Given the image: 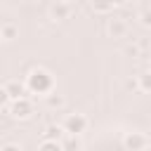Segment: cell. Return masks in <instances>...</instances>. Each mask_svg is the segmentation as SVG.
Instances as JSON below:
<instances>
[{"label": "cell", "mask_w": 151, "mask_h": 151, "mask_svg": "<svg viewBox=\"0 0 151 151\" xmlns=\"http://www.w3.org/2000/svg\"><path fill=\"white\" fill-rule=\"evenodd\" d=\"M26 87L31 94H40V97H47L50 92L57 90V83H54V76L47 71V68H31L28 76H26Z\"/></svg>", "instance_id": "1"}, {"label": "cell", "mask_w": 151, "mask_h": 151, "mask_svg": "<svg viewBox=\"0 0 151 151\" xmlns=\"http://www.w3.org/2000/svg\"><path fill=\"white\" fill-rule=\"evenodd\" d=\"M9 116L14 120H28L33 116V101L28 97H19V99H12L9 104Z\"/></svg>", "instance_id": "2"}, {"label": "cell", "mask_w": 151, "mask_h": 151, "mask_svg": "<svg viewBox=\"0 0 151 151\" xmlns=\"http://www.w3.org/2000/svg\"><path fill=\"white\" fill-rule=\"evenodd\" d=\"M149 144H151L149 137L144 132H139V130H132V132H125L123 134V146L127 151H146Z\"/></svg>", "instance_id": "3"}, {"label": "cell", "mask_w": 151, "mask_h": 151, "mask_svg": "<svg viewBox=\"0 0 151 151\" xmlns=\"http://www.w3.org/2000/svg\"><path fill=\"white\" fill-rule=\"evenodd\" d=\"M61 125H64L66 134H83L87 130V118L83 113H66V118H64Z\"/></svg>", "instance_id": "4"}, {"label": "cell", "mask_w": 151, "mask_h": 151, "mask_svg": "<svg viewBox=\"0 0 151 151\" xmlns=\"http://www.w3.org/2000/svg\"><path fill=\"white\" fill-rule=\"evenodd\" d=\"M2 90H5L12 99H19V97H28V94H31L28 87H26V80H17V78L7 80V83L2 85Z\"/></svg>", "instance_id": "5"}, {"label": "cell", "mask_w": 151, "mask_h": 151, "mask_svg": "<svg viewBox=\"0 0 151 151\" xmlns=\"http://www.w3.org/2000/svg\"><path fill=\"white\" fill-rule=\"evenodd\" d=\"M71 12H73V5H71L68 0H57V2L50 7V17H52L54 21H64V19H68Z\"/></svg>", "instance_id": "6"}, {"label": "cell", "mask_w": 151, "mask_h": 151, "mask_svg": "<svg viewBox=\"0 0 151 151\" xmlns=\"http://www.w3.org/2000/svg\"><path fill=\"white\" fill-rule=\"evenodd\" d=\"M106 33H109L111 38H123V35H127V21H125L123 17H111L109 24H106Z\"/></svg>", "instance_id": "7"}, {"label": "cell", "mask_w": 151, "mask_h": 151, "mask_svg": "<svg viewBox=\"0 0 151 151\" xmlns=\"http://www.w3.org/2000/svg\"><path fill=\"white\" fill-rule=\"evenodd\" d=\"M64 137H66V130H64L61 123H50L42 130V139H57V142H61Z\"/></svg>", "instance_id": "8"}, {"label": "cell", "mask_w": 151, "mask_h": 151, "mask_svg": "<svg viewBox=\"0 0 151 151\" xmlns=\"http://www.w3.org/2000/svg\"><path fill=\"white\" fill-rule=\"evenodd\" d=\"M19 35V26L14 24V21H5L2 26H0V38L5 40V42H9V40H14Z\"/></svg>", "instance_id": "9"}, {"label": "cell", "mask_w": 151, "mask_h": 151, "mask_svg": "<svg viewBox=\"0 0 151 151\" xmlns=\"http://www.w3.org/2000/svg\"><path fill=\"white\" fill-rule=\"evenodd\" d=\"M113 7H116L113 0H92V12L97 14H111Z\"/></svg>", "instance_id": "10"}, {"label": "cell", "mask_w": 151, "mask_h": 151, "mask_svg": "<svg viewBox=\"0 0 151 151\" xmlns=\"http://www.w3.org/2000/svg\"><path fill=\"white\" fill-rule=\"evenodd\" d=\"M61 144H64V151H80V149H83L80 134H66V137L61 139Z\"/></svg>", "instance_id": "11"}, {"label": "cell", "mask_w": 151, "mask_h": 151, "mask_svg": "<svg viewBox=\"0 0 151 151\" xmlns=\"http://www.w3.org/2000/svg\"><path fill=\"white\" fill-rule=\"evenodd\" d=\"M137 90H139V92H146V94H151V71H144V73H139V78H137Z\"/></svg>", "instance_id": "12"}, {"label": "cell", "mask_w": 151, "mask_h": 151, "mask_svg": "<svg viewBox=\"0 0 151 151\" xmlns=\"http://www.w3.org/2000/svg\"><path fill=\"white\" fill-rule=\"evenodd\" d=\"M38 151H64V144L57 139H40Z\"/></svg>", "instance_id": "13"}, {"label": "cell", "mask_w": 151, "mask_h": 151, "mask_svg": "<svg viewBox=\"0 0 151 151\" xmlns=\"http://www.w3.org/2000/svg\"><path fill=\"white\" fill-rule=\"evenodd\" d=\"M45 104H47L50 109H61V106H64V97L54 90V92H50V94L45 97Z\"/></svg>", "instance_id": "14"}, {"label": "cell", "mask_w": 151, "mask_h": 151, "mask_svg": "<svg viewBox=\"0 0 151 151\" xmlns=\"http://www.w3.org/2000/svg\"><path fill=\"white\" fill-rule=\"evenodd\" d=\"M139 24L146 26V28H151V7H146V9L139 14Z\"/></svg>", "instance_id": "15"}, {"label": "cell", "mask_w": 151, "mask_h": 151, "mask_svg": "<svg viewBox=\"0 0 151 151\" xmlns=\"http://www.w3.org/2000/svg\"><path fill=\"white\" fill-rule=\"evenodd\" d=\"M125 52L134 59V57H139V54H142V45H139V42H132V45H127V50H125Z\"/></svg>", "instance_id": "16"}, {"label": "cell", "mask_w": 151, "mask_h": 151, "mask_svg": "<svg viewBox=\"0 0 151 151\" xmlns=\"http://www.w3.org/2000/svg\"><path fill=\"white\" fill-rule=\"evenodd\" d=\"M0 151H21V146H19V144H5Z\"/></svg>", "instance_id": "17"}, {"label": "cell", "mask_w": 151, "mask_h": 151, "mask_svg": "<svg viewBox=\"0 0 151 151\" xmlns=\"http://www.w3.org/2000/svg\"><path fill=\"white\" fill-rule=\"evenodd\" d=\"M113 2H116V5H125L127 0H113Z\"/></svg>", "instance_id": "18"}, {"label": "cell", "mask_w": 151, "mask_h": 151, "mask_svg": "<svg viewBox=\"0 0 151 151\" xmlns=\"http://www.w3.org/2000/svg\"><path fill=\"white\" fill-rule=\"evenodd\" d=\"M149 59H151V47H149Z\"/></svg>", "instance_id": "19"}, {"label": "cell", "mask_w": 151, "mask_h": 151, "mask_svg": "<svg viewBox=\"0 0 151 151\" xmlns=\"http://www.w3.org/2000/svg\"><path fill=\"white\" fill-rule=\"evenodd\" d=\"M68 2H71V0H68Z\"/></svg>", "instance_id": "20"}]
</instances>
